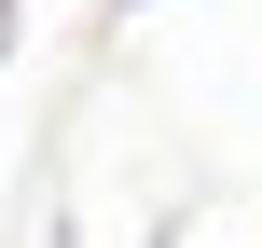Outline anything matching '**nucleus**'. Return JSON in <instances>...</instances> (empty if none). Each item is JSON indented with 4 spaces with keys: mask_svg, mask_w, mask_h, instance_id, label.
I'll return each instance as SVG.
<instances>
[{
    "mask_svg": "<svg viewBox=\"0 0 262 248\" xmlns=\"http://www.w3.org/2000/svg\"><path fill=\"white\" fill-rule=\"evenodd\" d=\"M14 41H28V0H0V69H14Z\"/></svg>",
    "mask_w": 262,
    "mask_h": 248,
    "instance_id": "f257e3e1",
    "label": "nucleus"
},
{
    "mask_svg": "<svg viewBox=\"0 0 262 248\" xmlns=\"http://www.w3.org/2000/svg\"><path fill=\"white\" fill-rule=\"evenodd\" d=\"M124 14H138V0H124Z\"/></svg>",
    "mask_w": 262,
    "mask_h": 248,
    "instance_id": "f03ea898",
    "label": "nucleus"
}]
</instances>
